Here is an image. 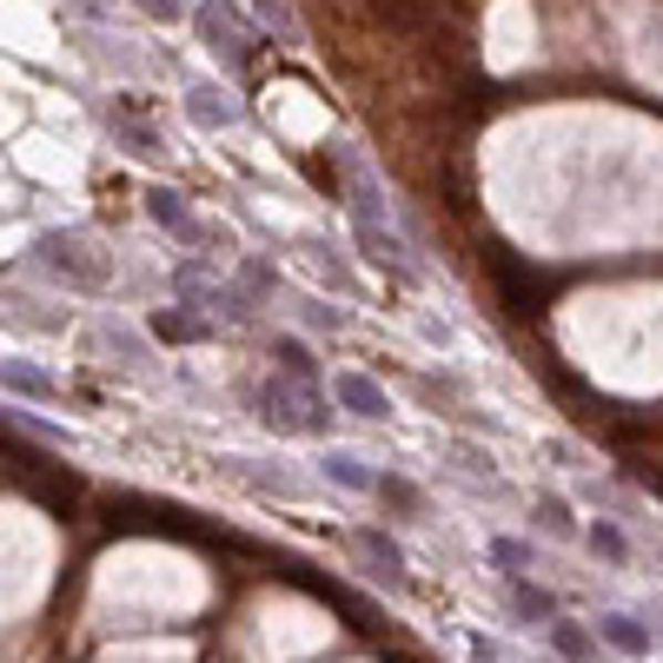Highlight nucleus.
<instances>
[{"label": "nucleus", "mask_w": 663, "mask_h": 663, "mask_svg": "<svg viewBox=\"0 0 663 663\" xmlns=\"http://www.w3.org/2000/svg\"><path fill=\"white\" fill-rule=\"evenodd\" d=\"M33 259H40L66 292H106V286H113V266H106L100 246H93L86 232H73V226L40 232V239H33Z\"/></svg>", "instance_id": "nucleus-1"}, {"label": "nucleus", "mask_w": 663, "mask_h": 663, "mask_svg": "<svg viewBox=\"0 0 663 663\" xmlns=\"http://www.w3.org/2000/svg\"><path fill=\"white\" fill-rule=\"evenodd\" d=\"M259 412H266L272 432H325V425H332V398H325L312 379H286V372L266 379Z\"/></svg>", "instance_id": "nucleus-2"}, {"label": "nucleus", "mask_w": 663, "mask_h": 663, "mask_svg": "<svg viewBox=\"0 0 663 663\" xmlns=\"http://www.w3.org/2000/svg\"><path fill=\"white\" fill-rule=\"evenodd\" d=\"M352 226H359V246H365V259L372 266H392V272H412L405 266V246L385 232V219H379V186L352 166Z\"/></svg>", "instance_id": "nucleus-3"}, {"label": "nucleus", "mask_w": 663, "mask_h": 663, "mask_svg": "<svg viewBox=\"0 0 663 663\" xmlns=\"http://www.w3.org/2000/svg\"><path fill=\"white\" fill-rule=\"evenodd\" d=\"M352 545H359V558L372 564V578H379L385 591H405V584H412V564H405V551H398L385 531H352Z\"/></svg>", "instance_id": "nucleus-4"}, {"label": "nucleus", "mask_w": 663, "mask_h": 663, "mask_svg": "<svg viewBox=\"0 0 663 663\" xmlns=\"http://www.w3.org/2000/svg\"><path fill=\"white\" fill-rule=\"evenodd\" d=\"M146 213H153V226H166L179 246H206V226L186 213V199H179L173 186H153V193H146Z\"/></svg>", "instance_id": "nucleus-5"}, {"label": "nucleus", "mask_w": 663, "mask_h": 663, "mask_svg": "<svg viewBox=\"0 0 663 663\" xmlns=\"http://www.w3.org/2000/svg\"><path fill=\"white\" fill-rule=\"evenodd\" d=\"M598 644H611L618 657H651V624L631 611H604L598 618Z\"/></svg>", "instance_id": "nucleus-6"}, {"label": "nucleus", "mask_w": 663, "mask_h": 663, "mask_svg": "<svg viewBox=\"0 0 663 663\" xmlns=\"http://www.w3.org/2000/svg\"><path fill=\"white\" fill-rule=\"evenodd\" d=\"M332 398H339L352 418H385V412H392V405H385V392H379L365 372H339V379H332Z\"/></svg>", "instance_id": "nucleus-7"}, {"label": "nucleus", "mask_w": 663, "mask_h": 663, "mask_svg": "<svg viewBox=\"0 0 663 663\" xmlns=\"http://www.w3.org/2000/svg\"><path fill=\"white\" fill-rule=\"evenodd\" d=\"M153 339H166V345H199V339H213V325L193 319V305H166V312H153Z\"/></svg>", "instance_id": "nucleus-8"}, {"label": "nucleus", "mask_w": 663, "mask_h": 663, "mask_svg": "<svg viewBox=\"0 0 663 663\" xmlns=\"http://www.w3.org/2000/svg\"><path fill=\"white\" fill-rule=\"evenodd\" d=\"M545 644H551L564 663H598V638H591L584 624H571V618H558V624L545 631Z\"/></svg>", "instance_id": "nucleus-9"}, {"label": "nucleus", "mask_w": 663, "mask_h": 663, "mask_svg": "<svg viewBox=\"0 0 663 663\" xmlns=\"http://www.w3.org/2000/svg\"><path fill=\"white\" fill-rule=\"evenodd\" d=\"M511 584V611L525 618V624H558V598L551 591H538V584H525V578H505Z\"/></svg>", "instance_id": "nucleus-10"}, {"label": "nucleus", "mask_w": 663, "mask_h": 663, "mask_svg": "<svg viewBox=\"0 0 663 663\" xmlns=\"http://www.w3.org/2000/svg\"><path fill=\"white\" fill-rule=\"evenodd\" d=\"M332 485H345V491H379V478H372V465L365 458H352V452H325V465H319Z\"/></svg>", "instance_id": "nucleus-11"}, {"label": "nucleus", "mask_w": 663, "mask_h": 663, "mask_svg": "<svg viewBox=\"0 0 663 663\" xmlns=\"http://www.w3.org/2000/svg\"><path fill=\"white\" fill-rule=\"evenodd\" d=\"M186 113H193L199 126H213V133L232 126V100H226L219 86H193V93H186Z\"/></svg>", "instance_id": "nucleus-12"}, {"label": "nucleus", "mask_w": 663, "mask_h": 663, "mask_svg": "<svg viewBox=\"0 0 663 663\" xmlns=\"http://www.w3.org/2000/svg\"><path fill=\"white\" fill-rule=\"evenodd\" d=\"M113 133H120V139H126L139 159H153V153H159V133H153V126H146L133 106H113Z\"/></svg>", "instance_id": "nucleus-13"}, {"label": "nucleus", "mask_w": 663, "mask_h": 663, "mask_svg": "<svg viewBox=\"0 0 663 663\" xmlns=\"http://www.w3.org/2000/svg\"><path fill=\"white\" fill-rule=\"evenodd\" d=\"M272 359H279V372H286V379H312V385H319V365H312L305 339H292V332H286V339H272Z\"/></svg>", "instance_id": "nucleus-14"}, {"label": "nucleus", "mask_w": 663, "mask_h": 663, "mask_svg": "<svg viewBox=\"0 0 663 663\" xmlns=\"http://www.w3.org/2000/svg\"><path fill=\"white\" fill-rule=\"evenodd\" d=\"M199 33H206V40H213L219 53L232 46V60H246V53H252V46H239V33H232V20H226V7H199Z\"/></svg>", "instance_id": "nucleus-15"}, {"label": "nucleus", "mask_w": 663, "mask_h": 663, "mask_svg": "<svg viewBox=\"0 0 663 663\" xmlns=\"http://www.w3.org/2000/svg\"><path fill=\"white\" fill-rule=\"evenodd\" d=\"M491 564H498L505 578H525V571H531V545H518V538H491Z\"/></svg>", "instance_id": "nucleus-16"}, {"label": "nucleus", "mask_w": 663, "mask_h": 663, "mask_svg": "<svg viewBox=\"0 0 663 663\" xmlns=\"http://www.w3.org/2000/svg\"><path fill=\"white\" fill-rule=\"evenodd\" d=\"M7 392H20V398H53V379H40L33 365H7Z\"/></svg>", "instance_id": "nucleus-17"}, {"label": "nucleus", "mask_w": 663, "mask_h": 663, "mask_svg": "<svg viewBox=\"0 0 663 663\" xmlns=\"http://www.w3.org/2000/svg\"><path fill=\"white\" fill-rule=\"evenodd\" d=\"M591 551H598L604 564H624V558H631V545H624L618 525H591Z\"/></svg>", "instance_id": "nucleus-18"}, {"label": "nucleus", "mask_w": 663, "mask_h": 663, "mask_svg": "<svg viewBox=\"0 0 663 663\" xmlns=\"http://www.w3.org/2000/svg\"><path fill=\"white\" fill-rule=\"evenodd\" d=\"M538 525H545L551 538H571V531H578V525H571V505H564V498H538Z\"/></svg>", "instance_id": "nucleus-19"}, {"label": "nucleus", "mask_w": 663, "mask_h": 663, "mask_svg": "<svg viewBox=\"0 0 663 663\" xmlns=\"http://www.w3.org/2000/svg\"><path fill=\"white\" fill-rule=\"evenodd\" d=\"M379 498H385V505H398V511H418V491H412L405 478H392V472L379 478Z\"/></svg>", "instance_id": "nucleus-20"}, {"label": "nucleus", "mask_w": 663, "mask_h": 663, "mask_svg": "<svg viewBox=\"0 0 663 663\" xmlns=\"http://www.w3.org/2000/svg\"><path fill=\"white\" fill-rule=\"evenodd\" d=\"M239 279H246V292H259V299H266V292L279 286V279H272V272H266L259 259H246V266H239Z\"/></svg>", "instance_id": "nucleus-21"}, {"label": "nucleus", "mask_w": 663, "mask_h": 663, "mask_svg": "<svg viewBox=\"0 0 663 663\" xmlns=\"http://www.w3.org/2000/svg\"><path fill=\"white\" fill-rule=\"evenodd\" d=\"M372 13H379V20H392V27H412V20H418L405 0H372Z\"/></svg>", "instance_id": "nucleus-22"}, {"label": "nucleus", "mask_w": 663, "mask_h": 663, "mask_svg": "<svg viewBox=\"0 0 663 663\" xmlns=\"http://www.w3.org/2000/svg\"><path fill=\"white\" fill-rule=\"evenodd\" d=\"M139 7H146L153 20H179V0H139Z\"/></svg>", "instance_id": "nucleus-23"}]
</instances>
